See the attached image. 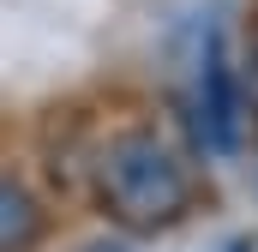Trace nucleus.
Listing matches in <instances>:
<instances>
[{"instance_id":"7ed1b4c3","label":"nucleus","mask_w":258,"mask_h":252,"mask_svg":"<svg viewBox=\"0 0 258 252\" xmlns=\"http://www.w3.org/2000/svg\"><path fill=\"white\" fill-rule=\"evenodd\" d=\"M42 240V204L18 180H0V252H30Z\"/></svg>"},{"instance_id":"f03ea898","label":"nucleus","mask_w":258,"mask_h":252,"mask_svg":"<svg viewBox=\"0 0 258 252\" xmlns=\"http://www.w3.org/2000/svg\"><path fill=\"white\" fill-rule=\"evenodd\" d=\"M246 108L252 102L240 90V72L228 66L222 42H210L204 48V66H198V138H204V150L234 156L240 138H246Z\"/></svg>"},{"instance_id":"20e7f679","label":"nucleus","mask_w":258,"mask_h":252,"mask_svg":"<svg viewBox=\"0 0 258 252\" xmlns=\"http://www.w3.org/2000/svg\"><path fill=\"white\" fill-rule=\"evenodd\" d=\"M240 90H246V102L258 108V36H252V48H246V72H240Z\"/></svg>"},{"instance_id":"39448f33","label":"nucleus","mask_w":258,"mask_h":252,"mask_svg":"<svg viewBox=\"0 0 258 252\" xmlns=\"http://www.w3.org/2000/svg\"><path fill=\"white\" fill-rule=\"evenodd\" d=\"M216 252H258V246H252V234H228V240H222Z\"/></svg>"},{"instance_id":"f257e3e1","label":"nucleus","mask_w":258,"mask_h":252,"mask_svg":"<svg viewBox=\"0 0 258 252\" xmlns=\"http://www.w3.org/2000/svg\"><path fill=\"white\" fill-rule=\"evenodd\" d=\"M96 198L120 228L156 234V228L186 216L192 174H186V162L174 156V144L162 132L132 126V132H114L96 156Z\"/></svg>"}]
</instances>
